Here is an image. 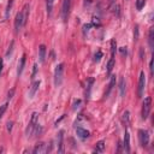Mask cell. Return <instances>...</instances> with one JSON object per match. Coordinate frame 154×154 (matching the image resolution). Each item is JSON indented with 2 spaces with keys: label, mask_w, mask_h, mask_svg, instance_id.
<instances>
[{
  "label": "cell",
  "mask_w": 154,
  "mask_h": 154,
  "mask_svg": "<svg viewBox=\"0 0 154 154\" xmlns=\"http://www.w3.org/2000/svg\"><path fill=\"white\" fill-rule=\"evenodd\" d=\"M12 125H13L12 122H8V123H7V131H8V132L12 130Z\"/></svg>",
  "instance_id": "cell-36"
},
{
  "label": "cell",
  "mask_w": 154,
  "mask_h": 154,
  "mask_svg": "<svg viewBox=\"0 0 154 154\" xmlns=\"http://www.w3.org/2000/svg\"><path fill=\"white\" fill-rule=\"evenodd\" d=\"M138 141H140V144L142 148H146L149 143V134L147 130H142L140 129L138 130Z\"/></svg>",
  "instance_id": "cell-5"
},
{
  "label": "cell",
  "mask_w": 154,
  "mask_h": 154,
  "mask_svg": "<svg viewBox=\"0 0 154 154\" xmlns=\"http://www.w3.org/2000/svg\"><path fill=\"white\" fill-rule=\"evenodd\" d=\"M113 66H114V58H111V59L108 60V63H107V66H106V67H107V73H111Z\"/></svg>",
  "instance_id": "cell-24"
},
{
  "label": "cell",
  "mask_w": 154,
  "mask_h": 154,
  "mask_svg": "<svg viewBox=\"0 0 154 154\" xmlns=\"http://www.w3.org/2000/svg\"><path fill=\"white\" fill-rule=\"evenodd\" d=\"M76 134H77L78 138H81L82 141H84V140H87L89 137V131L83 129V128H79V126L76 128Z\"/></svg>",
  "instance_id": "cell-11"
},
{
  "label": "cell",
  "mask_w": 154,
  "mask_h": 154,
  "mask_svg": "<svg viewBox=\"0 0 154 154\" xmlns=\"http://www.w3.org/2000/svg\"><path fill=\"white\" fill-rule=\"evenodd\" d=\"M24 65H25V54H23V55H22L20 61H19V64H18V69H17V76H18V77L22 75L23 69H24Z\"/></svg>",
  "instance_id": "cell-16"
},
{
  "label": "cell",
  "mask_w": 154,
  "mask_h": 154,
  "mask_svg": "<svg viewBox=\"0 0 154 154\" xmlns=\"http://www.w3.org/2000/svg\"><path fill=\"white\" fill-rule=\"evenodd\" d=\"M13 94H14V89H11V90L8 91V94H7V97H8V99H12V97H13Z\"/></svg>",
  "instance_id": "cell-34"
},
{
  "label": "cell",
  "mask_w": 154,
  "mask_h": 154,
  "mask_svg": "<svg viewBox=\"0 0 154 154\" xmlns=\"http://www.w3.org/2000/svg\"><path fill=\"white\" fill-rule=\"evenodd\" d=\"M144 87H146V75H144L143 71H141L140 78H138V88H137V95H138V97H141L143 95Z\"/></svg>",
  "instance_id": "cell-6"
},
{
  "label": "cell",
  "mask_w": 154,
  "mask_h": 154,
  "mask_svg": "<svg viewBox=\"0 0 154 154\" xmlns=\"http://www.w3.org/2000/svg\"><path fill=\"white\" fill-rule=\"evenodd\" d=\"M123 123H124V126H129V123H130V112L129 111H125L123 113Z\"/></svg>",
  "instance_id": "cell-19"
},
{
  "label": "cell",
  "mask_w": 154,
  "mask_h": 154,
  "mask_svg": "<svg viewBox=\"0 0 154 154\" xmlns=\"http://www.w3.org/2000/svg\"><path fill=\"white\" fill-rule=\"evenodd\" d=\"M1 70H2V60L0 59V72H1Z\"/></svg>",
  "instance_id": "cell-38"
},
{
  "label": "cell",
  "mask_w": 154,
  "mask_h": 154,
  "mask_svg": "<svg viewBox=\"0 0 154 154\" xmlns=\"http://www.w3.org/2000/svg\"><path fill=\"white\" fill-rule=\"evenodd\" d=\"M93 83H94V78H89V79H88V85H87V93H85L87 99H89V96H90V90H91Z\"/></svg>",
  "instance_id": "cell-21"
},
{
  "label": "cell",
  "mask_w": 154,
  "mask_h": 154,
  "mask_svg": "<svg viewBox=\"0 0 154 154\" xmlns=\"http://www.w3.org/2000/svg\"><path fill=\"white\" fill-rule=\"evenodd\" d=\"M124 149L126 153H130V134L129 131H125V135H124Z\"/></svg>",
  "instance_id": "cell-13"
},
{
  "label": "cell",
  "mask_w": 154,
  "mask_h": 154,
  "mask_svg": "<svg viewBox=\"0 0 154 154\" xmlns=\"http://www.w3.org/2000/svg\"><path fill=\"white\" fill-rule=\"evenodd\" d=\"M103 149H105V141H99L97 143H96V146H95V148H94V153H96V154H99V153H102L103 152Z\"/></svg>",
  "instance_id": "cell-17"
},
{
  "label": "cell",
  "mask_w": 154,
  "mask_h": 154,
  "mask_svg": "<svg viewBox=\"0 0 154 154\" xmlns=\"http://www.w3.org/2000/svg\"><path fill=\"white\" fill-rule=\"evenodd\" d=\"M148 45H149L150 49L154 48V28L149 29V32H148Z\"/></svg>",
  "instance_id": "cell-15"
},
{
  "label": "cell",
  "mask_w": 154,
  "mask_h": 154,
  "mask_svg": "<svg viewBox=\"0 0 154 154\" xmlns=\"http://www.w3.org/2000/svg\"><path fill=\"white\" fill-rule=\"evenodd\" d=\"M63 76H64V64H58L55 66V70H54V85L55 87H59L63 82Z\"/></svg>",
  "instance_id": "cell-2"
},
{
  "label": "cell",
  "mask_w": 154,
  "mask_h": 154,
  "mask_svg": "<svg viewBox=\"0 0 154 154\" xmlns=\"http://www.w3.org/2000/svg\"><path fill=\"white\" fill-rule=\"evenodd\" d=\"M51 150V147H48L46 143L43 142H40L38 144H36V147L34 148L32 153L34 154H45V153H48Z\"/></svg>",
  "instance_id": "cell-7"
},
{
  "label": "cell",
  "mask_w": 154,
  "mask_h": 154,
  "mask_svg": "<svg viewBox=\"0 0 154 154\" xmlns=\"http://www.w3.org/2000/svg\"><path fill=\"white\" fill-rule=\"evenodd\" d=\"M78 105H81V100L75 101V103H73V109H77V108H78Z\"/></svg>",
  "instance_id": "cell-35"
},
{
  "label": "cell",
  "mask_w": 154,
  "mask_h": 154,
  "mask_svg": "<svg viewBox=\"0 0 154 154\" xmlns=\"http://www.w3.org/2000/svg\"><path fill=\"white\" fill-rule=\"evenodd\" d=\"M113 12H114L117 16H119V6H118V5H113Z\"/></svg>",
  "instance_id": "cell-32"
},
{
  "label": "cell",
  "mask_w": 154,
  "mask_h": 154,
  "mask_svg": "<svg viewBox=\"0 0 154 154\" xmlns=\"http://www.w3.org/2000/svg\"><path fill=\"white\" fill-rule=\"evenodd\" d=\"M114 84H116V76L113 75V76H111V81H109V85H108V90H107V93L105 94V96L109 94V91H111V90L113 89V87H114Z\"/></svg>",
  "instance_id": "cell-22"
},
{
  "label": "cell",
  "mask_w": 154,
  "mask_h": 154,
  "mask_svg": "<svg viewBox=\"0 0 154 154\" xmlns=\"http://www.w3.org/2000/svg\"><path fill=\"white\" fill-rule=\"evenodd\" d=\"M149 71H150V75H153V58L149 61Z\"/></svg>",
  "instance_id": "cell-33"
},
{
  "label": "cell",
  "mask_w": 154,
  "mask_h": 154,
  "mask_svg": "<svg viewBox=\"0 0 154 154\" xmlns=\"http://www.w3.org/2000/svg\"><path fill=\"white\" fill-rule=\"evenodd\" d=\"M71 4L72 0H64L63 1V6H61V18L64 22H67L69 14H70V10H71Z\"/></svg>",
  "instance_id": "cell-4"
},
{
  "label": "cell",
  "mask_w": 154,
  "mask_h": 154,
  "mask_svg": "<svg viewBox=\"0 0 154 154\" xmlns=\"http://www.w3.org/2000/svg\"><path fill=\"white\" fill-rule=\"evenodd\" d=\"M101 57H102V53H101V51H97V52L95 53V55H94V61H100Z\"/></svg>",
  "instance_id": "cell-28"
},
{
  "label": "cell",
  "mask_w": 154,
  "mask_h": 154,
  "mask_svg": "<svg viewBox=\"0 0 154 154\" xmlns=\"http://www.w3.org/2000/svg\"><path fill=\"white\" fill-rule=\"evenodd\" d=\"M134 40L135 41L138 40V25H135V28H134Z\"/></svg>",
  "instance_id": "cell-27"
},
{
  "label": "cell",
  "mask_w": 154,
  "mask_h": 154,
  "mask_svg": "<svg viewBox=\"0 0 154 154\" xmlns=\"http://www.w3.org/2000/svg\"><path fill=\"white\" fill-rule=\"evenodd\" d=\"M120 52H122L123 55H126V54H128V52H126V47H122V48H120Z\"/></svg>",
  "instance_id": "cell-37"
},
{
  "label": "cell",
  "mask_w": 154,
  "mask_h": 154,
  "mask_svg": "<svg viewBox=\"0 0 154 154\" xmlns=\"http://www.w3.org/2000/svg\"><path fill=\"white\" fill-rule=\"evenodd\" d=\"M6 108H7V103H4L1 107H0V118L4 116V113H5V111H6Z\"/></svg>",
  "instance_id": "cell-29"
},
{
  "label": "cell",
  "mask_w": 154,
  "mask_h": 154,
  "mask_svg": "<svg viewBox=\"0 0 154 154\" xmlns=\"http://www.w3.org/2000/svg\"><path fill=\"white\" fill-rule=\"evenodd\" d=\"M36 71H37V64H34V66H32V73H31V78H34V77H35Z\"/></svg>",
  "instance_id": "cell-31"
},
{
  "label": "cell",
  "mask_w": 154,
  "mask_h": 154,
  "mask_svg": "<svg viewBox=\"0 0 154 154\" xmlns=\"http://www.w3.org/2000/svg\"><path fill=\"white\" fill-rule=\"evenodd\" d=\"M53 4H54V0H47V1H46V6H47V13H48V16H51V14H52Z\"/></svg>",
  "instance_id": "cell-23"
},
{
  "label": "cell",
  "mask_w": 154,
  "mask_h": 154,
  "mask_svg": "<svg viewBox=\"0 0 154 154\" xmlns=\"http://www.w3.org/2000/svg\"><path fill=\"white\" fill-rule=\"evenodd\" d=\"M150 107H152V99L149 96H147L144 100H143V103H142V111H141V116H142V119L146 120L150 113Z\"/></svg>",
  "instance_id": "cell-3"
},
{
  "label": "cell",
  "mask_w": 154,
  "mask_h": 154,
  "mask_svg": "<svg viewBox=\"0 0 154 154\" xmlns=\"http://www.w3.org/2000/svg\"><path fill=\"white\" fill-rule=\"evenodd\" d=\"M64 131L60 130L58 132V137H57V147H58V153L63 154L64 153Z\"/></svg>",
  "instance_id": "cell-9"
},
{
  "label": "cell",
  "mask_w": 154,
  "mask_h": 154,
  "mask_svg": "<svg viewBox=\"0 0 154 154\" xmlns=\"http://www.w3.org/2000/svg\"><path fill=\"white\" fill-rule=\"evenodd\" d=\"M13 45H14V42L12 41V42H11V45H10V47H8V51L6 52V57H8V55L11 54V52H12V48H13Z\"/></svg>",
  "instance_id": "cell-30"
},
{
  "label": "cell",
  "mask_w": 154,
  "mask_h": 154,
  "mask_svg": "<svg viewBox=\"0 0 154 154\" xmlns=\"http://www.w3.org/2000/svg\"><path fill=\"white\" fill-rule=\"evenodd\" d=\"M20 12H22V14H23V23H24V25H25V24H26V20H28V17H29V5L25 4L24 7H23V10H22Z\"/></svg>",
  "instance_id": "cell-18"
},
{
  "label": "cell",
  "mask_w": 154,
  "mask_h": 154,
  "mask_svg": "<svg viewBox=\"0 0 154 154\" xmlns=\"http://www.w3.org/2000/svg\"><path fill=\"white\" fill-rule=\"evenodd\" d=\"M144 5H146V0H136V7H137V10H142Z\"/></svg>",
  "instance_id": "cell-26"
},
{
  "label": "cell",
  "mask_w": 154,
  "mask_h": 154,
  "mask_svg": "<svg viewBox=\"0 0 154 154\" xmlns=\"http://www.w3.org/2000/svg\"><path fill=\"white\" fill-rule=\"evenodd\" d=\"M23 26H24V23H23V14H22V12H18V13L16 14V19H14V31H16V32H19Z\"/></svg>",
  "instance_id": "cell-8"
},
{
  "label": "cell",
  "mask_w": 154,
  "mask_h": 154,
  "mask_svg": "<svg viewBox=\"0 0 154 154\" xmlns=\"http://www.w3.org/2000/svg\"><path fill=\"white\" fill-rule=\"evenodd\" d=\"M37 119H38V113L37 112H34L31 114V118H30V122L25 129V135L26 137H31V135L35 132V129L37 128Z\"/></svg>",
  "instance_id": "cell-1"
},
{
  "label": "cell",
  "mask_w": 154,
  "mask_h": 154,
  "mask_svg": "<svg viewBox=\"0 0 154 154\" xmlns=\"http://www.w3.org/2000/svg\"><path fill=\"white\" fill-rule=\"evenodd\" d=\"M46 46L45 45H41L38 47V59H40V63L43 64L45 63V58H46Z\"/></svg>",
  "instance_id": "cell-12"
},
{
  "label": "cell",
  "mask_w": 154,
  "mask_h": 154,
  "mask_svg": "<svg viewBox=\"0 0 154 154\" xmlns=\"http://www.w3.org/2000/svg\"><path fill=\"white\" fill-rule=\"evenodd\" d=\"M116 48H117V42H116V40H112L111 41V54H112V58H114Z\"/></svg>",
  "instance_id": "cell-25"
},
{
  "label": "cell",
  "mask_w": 154,
  "mask_h": 154,
  "mask_svg": "<svg viewBox=\"0 0 154 154\" xmlns=\"http://www.w3.org/2000/svg\"><path fill=\"white\" fill-rule=\"evenodd\" d=\"M12 6H13V0H8L7 6H6V11H5V18H6V19H8V17H10V13H11V10H12Z\"/></svg>",
  "instance_id": "cell-20"
},
{
  "label": "cell",
  "mask_w": 154,
  "mask_h": 154,
  "mask_svg": "<svg viewBox=\"0 0 154 154\" xmlns=\"http://www.w3.org/2000/svg\"><path fill=\"white\" fill-rule=\"evenodd\" d=\"M38 87H40V81H35V82L31 83V85H30V88H29V93H28L29 99H32V97L35 96V94H36L37 90H38Z\"/></svg>",
  "instance_id": "cell-10"
},
{
  "label": "cell",
  "mask_w": 154,
  "mask_h": 154,
  "mask_svg": "<svg viewBox=\"0 0 154 154\" xmlns=\"http://www.w3.org/2000/svg\"><path fill=\"white\" fill-rule=\"evenodd\" d=\"M125 90H126L125 79H124V77H120V78H119V93H120V96H122V97L125 95Z\"/></svg>",
  "instance_id": "cell-14"
}]
</instances>
